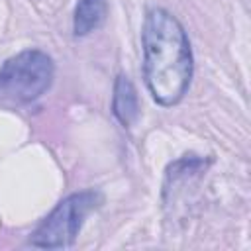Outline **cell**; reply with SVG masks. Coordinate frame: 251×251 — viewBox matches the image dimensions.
<instances>
[{
    "mask_svg": "<svg viewBox=\"0 0 251 251\" xmlns=\"http://www.w3.org/2000/svg\"><path fill=\"white\" fill-rule=\"evenodd\" d=\"M104 204L98 188H82L61 198L53 210L33 227L25 245L35 249H71L86 218Z\"/></svg>",
    "mask_w": 251,
    "mask_h": 251,
    "instance_id": "7a4b0ae2",
    "label": "cell"
},
{
    "mask_svg": "<svg viewBox=\"0 0 251 251\" xmlns=\"http://www.w3.org/2000/svg\"><path fill=\"white\" fill-rule=\"evenodd\" d=\"M108 16V0H78L73 12V37H86L102 29Z\"/></svg>",
    "mask_w": 251,
    "mask_h": 251,
    "instance_id": "5b68a950",
    "label": "cell"
},
{
    "mask_svg": "<svg viewBox=\"0 0 251 251\" xmlns=\"http://www.w3.org/2000/svg\"><path fill=\"white\" fill-rule=\"evenodd\" d=\"M141 73L147 92L161 108L184 100L194 78V55L188 31L163 6L145 10L141 24Z\"/></svg>",
    "mask_w": 251,
    "mask_h": 251,
    "instance_id": "6da1fadb",
    "label": "cell"
},
{
    "mask_svg": "<svg viewBox=\"0 0 251 251\" xmlns=\"http://www.w3.org/2000/svg\"><path fill=\"white\" fill-rule=\"evenodd\" d=\"M55 80L53 57L37 47L8 57L0 67V100L14 106L37 102Z\"/></svg>",
    "mask_w": 251,
    "mask_h": 251,
    "instance_id": "3957f363",
    "label": "cell"
},
{
    "mask_svg": "<svg viewBox=\"0 0 251 251\" xmlns=\"http://www.w3.org/2000/svg\"><path fill=\"white\" fill-rule=\"evenodd\" d=\"M112 116L124 129H129L139 120V96L137 88L126 73H118L112 86V102H110Z\"/></svg>",
    "mask_w": 251,
    "mask_h": 251,
    "instance_id": "277c9868",
    "label": "cell"
}]
</instances>
